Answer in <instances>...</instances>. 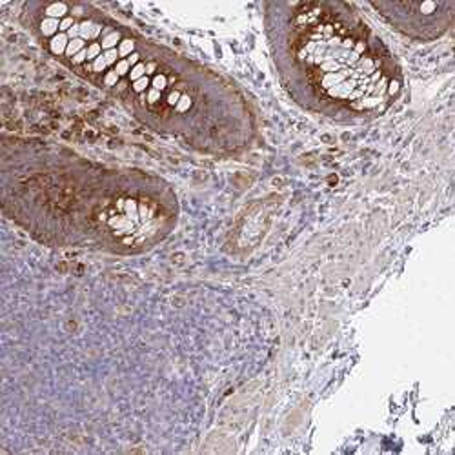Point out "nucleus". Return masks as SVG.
<instances>
[{
  "label": "nucleus",
  "instance_id": "f257e3e1",
  "mask_svg": "<svg viewBox=\"0 0 455 455\" xmlns=\"http://www.w3.org/2000/svg\"><path fill=\"white\" fill-rule=\"evenodd\" d=\"M28 12L50 53L157 132L203 149L234 148L250 132L239 92L199 64L86 4H31Z\"/></svg>",
  "mask_w": 455,
  "mask_h": 455
},
{
  "label": "nucleus",
  "instance_id": "f03ea898",
  "mask_svg": "<svg viewBox=\"0 0 455 455\" xmlns=\"http://www.w3.org/2000/svg\"><path fill=\"white\" fill-rule=\"evenodd\" d=\"M279 12L272 36L281 73L312 108L355 119L397 97L394 59L348 4H286Z\"/></svg>",
  "mask_w": 455,
  "mask_h": 455
},
{
  "label": "nucleus",
  "instance_id": "7ed1b4c3",
  "mask_svg": "<svg viewBox=\"0 0 455 455\" xmlns=\"http://www.w3.org/2000/svg\"><path fill=\"white\" fill-rule=\"evenodd\" d=\"M373 8L399 31L419 39L441 35L451 20V4H373Z\"/></svg>",
  "mask_w": 455,
  "mask_h": 455
}]
</instances>
